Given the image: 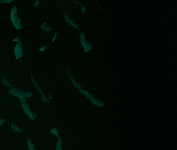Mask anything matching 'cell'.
Segmentation results:
<instances>
[{
	"label": "cell",
	"mask_w": 177,
	"mask_h": 150,
	"mask_svg": "<svg viewBox=\"0 0 177 150\" xmlns=\"http://www.w3.org/2000/svg\"><path fill=\"white\" fill-rule=\"evenodd\" d=\"M17 11V8L16 7V6H14L11 11V19L16 29L20 30L23 28V26L22 24V21L20 18L18 16Z\"/></svg>",
	"instance_id": "obj_1"
},
{
	"label": "cell",
	"mask_w": 177,
	"mask_h": 150,
	"mask_svg": "<svg viewBox=\"0 0 177 150\" xmlns=\"http://www.w3.org/2000/svg\"><path fill=\"white\" fill-rule=\"evenodd\" d=\"M22 107L25 112V113L30 118L31 120H34L37 117V115L32 113L31 111L30 108H29V105L26 103L25 101H23V98H22Z\"/></svg>",
	"instance_id": "obj_2"
},
{
	"label": "cell",
	"mask_w": 177,
	"mask_h": 150,
	"mask_svg": "<svg viewBox=\"0 0 177 150\" xmlns=\"http://www.w3.org/2000/svg\"><path fill=\"white\" fill-rule=\"evenodd\" d=\"M15 54L16 60L19 59L24 56L22 43L21 41H19L15 48Z\"/></svg>",
	"instance_id": "obj_3"
},
{
	"label": "cell",
	"mask_w": 177,
	"mask_h": 150,
	"mask_svg": "<svg viewBox=\"0 0 177 150\" xmlns=\"http://www.w3.org/2000/svg\"><path fill=\"white\" fill-rule=\"evenodd\" d=\"M28 146H29L30 149H34V144L29 138L28 139Z\"/></svg>",
	"instance_id": "obj_4"
},
{
	"label": "cell",
	"mask_w": 177,
	"mask_h": 150,
	"mask_svg": "<svg viewBox=\"0 0 177 150\" xmlns=\"http://www.w3.org/2000/svg\"><path fill=\"white\" fill-rule=\"evenodd\" d=\"M12 130L13 131H15V132H21L22 130L18 128V126H15V125H13V123H12Z\"/></svg>",
	"instance_id": "obj_5"
},
{
	"label": "cell",
	"mask_w": 177,
	"mask_h": 150,
	"mask_svg": "<svg viewBox=\"0 0 177 150\" xmlns=\"http://www.w3.org/2000/svg\"><path fill=\"white\" fill-rule=\"evenodd\" d=\"M45 23L44 24H43L42 26H41V28L43 29V30L46 31L52 30L51 28H50L48 26H46V25H45Z\"/></svg>",
	"instance_id": "obj_6"
},
{
	"label": "cell",
	"mask_w": 177,
	"mask_h": 150,
	"mask_svg": "<svg viewBox=\"0 0 177 150\" xmlns=\"http://www.w3.org/2000/svg\"><path fill=\"white\" fill-rule=\"evenodd\" d=\"M51 132H52V133H53L54 134H55L56 136H57L58 138H59V135H58V130L56 129V128H53L51 129Z\"/></svg>",
	"instance_id": "obj_7"
},
{
	"label": "cell",
	"mask_w": 177,
	"mask_h": 150,
	"mask_svg": "<svg viewBox=\"0 0 177 150\" xmlns=\"http://www.w3.org/2000/svg\"><path fill=\"white\" fill-rule=\"evenodd\" d=\"M14 1V0H2L0 1V4H8Z\"/></svg>",
	"instance_id": "obj_8"
},
{
	"label": "cell",
	"mask_w": 177,
	"mask_h": 150,
	"mask_svg": "<svg viewBox=\"0 0 177 150\" xmlns=\"http://www.w3.org/2000/svg\"><path fill=\"white\" fill-rule=\"evenodd\" d=\"M61 140L59 138V140L58 141V142H57V147L56 148V149H60V147H61Z\"/></svg>",
	"instance_id": "obj_9"
},
{
	"label": "cell",
	"mask_w": 177,
	"mask_h": 150,
	"mask_svg": "<svg viewBox=\"0 0 177 150\" xmlns=\"http://www.w3.org/2000/svg\"><path fill=\"white\" fill-rule=\"evenodd\" d=\"M47 45L46 46H44V47H43L40 50H41V51H42V52H43V51H44V50L46 49V48H47Z\"/></svg>",
	"instance_id": "obj_10"
},
{
	"label": "cell",
	"mask_w": 177,
	"mask_h": 150,
	"mask_svg": "<svg viewBox=\"0 0 177 150\" xmlns=\"http://www.w3.org/2000/svg\"><path fill=\"white\" fill-rule=\"evenodd\" d=\"M5 121V120L4 119H0V125H2L4 122Z\"/></svg>",
	"instance_id": "obj_11"
},
{
	"label": "cell",
	"mask_w": 177,
	"mask_h": 150,
	"mask_svg": "<svg viewBox=\"0 0 177 150\" xmlns=\"http://www.w3.org/2000/svg\"><path fill=\"white\" fill-rule=\"evenodd\" d=\"M13 41H20V39L18 38H15V39H14L13 40Z\"/></svg>",
	"instance_id": "obj_12"
},
{
	"label": "cell",
	"mask_w": 177,
	"mask_h": 150,
	"mask_svg": "<svg viewBox=\"0 0 177 150\" xmlns=\"http://www.w3.org/2000/svg\"><path fill=\"white\" fill-rule=\"evenodd\" d=\"M56 36H57V34H56V33H55V35L54 36V39H53V42L54 41V40H55V39H56Z\"/></svg>",
	"instance_id": "obj_13"
},
{
	"label": "cell",
	"mask_w": 177,
	"mask_h": 150,
	"mask_svg": "<svg viewBox=\"0 0 177 150\" xmlns=\"http://www.w3.org/2000/svg\"><path fill=\"white\" fill-rule=\"evenodd\" d=\"M35 1H38V0H35Z\"/></svg>",
	"instance_id": "obj_14"
}]
</instances>
